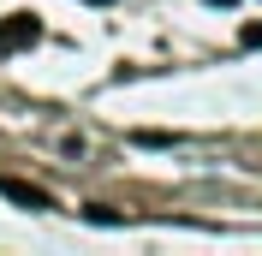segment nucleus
<instances>
[{
    "mask_svg": "<svg viewBox=\"0 0 262 256\" xmlns=\"http://www.w3.org/2000/svg\"><path fill=\"white\" fill-rule=\"evenodd\" d=\"M238 42H245V48H262V18H256V24H245V30H238Z\"/></svg>",
    "mask_w": 262,
    "mask_h": 256,
    "instance_id": "nucleus-3",
    "label": "nucleus"
},
{
    "mask_svg": "<svg viewBox=\"0 0 262 256\" xmlns=\"http://www.w3.org/2000/svg\"><path fill=\"white\" fill-rule=\"evenodd\" d=\"M90 6H107V0H90Z\"/></svg>",
    "mask_w": 262,
    "mask_h": 256,
    "instance_id": "nucleus-5",
    "label": "nucleus"
},
{
    "mask_svg": "<svg viewBox=\"0 0 262 256\" xmlns=\"http://www.w3.org/2000/svg\"><path fill=\"white\" fill-rule=\"evenodd\" d=\"M209 6H232V0H209Z\"/></svg>",
    "mask_w": 262,
    "mask_h": 256,
    "instance_id": "nucleus-4",
    "label": "nucleus"
},
{
    "mask_svg": "<svg viewBox=\"0 0 262 256\" xmlns=\"http://www.w3.org/2000/svg\"><path fill=\"white\" fill-rule=\"evenodd\" d=\"M42 42V18L36 12H6L0 18V54H24Z\"/></svg>",
    "mask_w": 262,
    "mask_h": 256,
    "instance_id": "nucleus-1",
    "label": "nucleus"
},
{
    "mask_svg": "<svg viewBox=\"0 0 262 256\" xmlns=\"http://www.w3.org/2000/svg\"><path fill=\"white\" fill-rule=\"evenodd\" d=\"M0 197H6V203H18V208H30V215H48V208H54V197L42 191V185L12 179V173H0Z\"/></svg>",
    "mask_w": 262,
    "mask_h": 256,
    "instance_id": "nucleus-2",
    "label": "nucleus"
}]
</instances>
